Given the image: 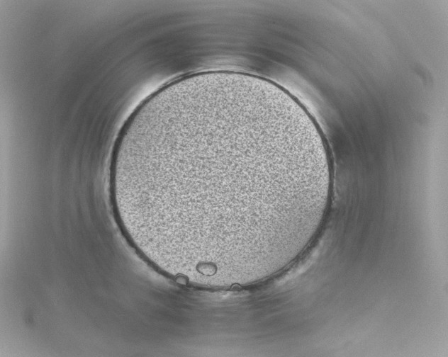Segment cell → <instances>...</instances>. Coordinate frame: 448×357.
I'll return each mask as SVG.
<instances>
[{
  "instance_id": "1",
  "label": "cell",
  "mask_w": 448,
  "mask_h": 357,
  "mask_svg": "<svg viewBox=\"0 0 448 357\" xmlns=\"http://www.w3.org/2000/svg\"><path fill=\"white\" fill-rule=\"evenodd\" d=\"M308 166L261 123L224 110L164 117L111 153L119 224L145 258L223 274L282 246L308 191Z\"/></svg>"
}]
</instances>
